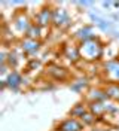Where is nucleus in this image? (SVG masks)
I'll return each mask as SVG.
<instances>
[{
    "mask_svg": "<svg viewBox=\"0 0 119 131\" xmlns=\"http://www.w3.org/2000/svg\"><path fill=\"white\" fill-rule=\"evenodd\" d=\"M52 131H54V130H52Z\"/></svg>",
    "mask_w": 119,
    "mask_h": 131,
    "instance_id": "obj_20",
    "label": "nucleus"
},
{
    "mask_svg": "<svg viewBox=\"0 0 119 131\" xmlns=\"http://www.w3.org/2000/svg\"><path fill=\"white\" fill-rule=\"evenodd\" d=\"M33 23L37 24L40 28H51L54 23V5L52 3L42 5L33 15Z\"/></svg>",
    "mask_w": 119,
    "mask_h": 131,
    "instance_id": "obj_4",
    "label": "nucleus"
},
{
    "mask_svg": "<svg viewBox=\"0 0 119 131\" xmlns=\"http://www.w3.org/2000/svg\"><path fill=\"white\" fill-rule=\"evenodd\" d=\"M98 119H100V118H97L94 113H91V112L88 110V112L83 115L82 118H80L79 121L83 124V127H85V128H92V127H95V125H97Z\"/></svg>",
    "mask_w": 119,
    "mask_h": 131,
    "instance_id": "obj_17",
    "label": "nucleus"
},
{
    "mask_svg": "<svg viewBox=\"0 0 119 131\" xmlns=\"http://www.w3.org/2000/svg\"><path fill=\"white\" fill-rule=\"evenodd\" d=\"M113 6H115V8H119V2H116V3H113Z\"/></svg>",
    "mask_w": 119,
    "mask_h": 131,
    "instance_id": "obj_19",
    "label": "nucleus"
},
{
    "mask_svg": "<svg viewBox=\"0 0 119 131\" xmlns=\"http://www.w3.org/2000/svg\"><path fill=\"white\" fill-rule=\"evenodd\" d=\"M71 24H73V19H71L70 12L66 8H61V6L54 5V23H52V27H54L55 30L64 31V30H67Z\"/></svg>",
    "mask_w": 119,
    "mask_h": 131,
    "instance_id": "obj_6",
    "label": "nucleus"
},
{
    "mask_svg": "<svg viewBox=\"0 0 119 131\" xmlns=\"http://www.w3.org/2000/svg\"><path fill=\"white\" fill-rule=\"evenodd\" d=\"M42 74L51 82H71V79H73L70 70L61 64H57V63L46 64L43 67Z\"/></svg>",
    "mask_w": 119,
    "mask_h": 131,
    "instance_id": "obj_3",
    "label": "nucleus"
},
{
    "mask_svg": "<svg viewBox=\"0 0 119 131\" xmlns=\"http://www.w3.org/2000/svg\"><path fill=\"white\" fill-rule=\"evenodd\" d=\"M88 109L91 113H94L97 118H104L106 116V104L103 103H86Z\"/></svg>",
    "mask_w": 119,
    "mask_h": 131,
    "instance_id": "obj_16",
    "label": "nucleus"
},
{
    "mask_svg": "<svg viewBox=\"0 0 119 131\" xmlns=\"http://www.w3.org/2000/svg\"><path fill=\"white\" fill-rule=\"evenodd\" d=\"M33 24V15H30L25 9H16L10 16V27L18 39H23L27 30Z\"/></svg>",
    "mask_w": 119,
    "mask_h": 131,
    "instance_id": "obj_2",
    "label": "nucleus"
},
{
    "mask_svg": "<svg viewBox=\"0 0 119 131\" xmlns=\"http://www.w3.org/2000/svg\"><path fill=\"white\" fill-rule=\"evenodd\" d=\"M104 90L109 100L119 103V85L118 83H104Z\"/></svg>",
    "mask_w": 119,
    "mask_h": 131,
    "instance_id": "obj_15",
    "label": "nucleus"
},
{
    "mask_svg": "<svg viewBox=\"0 0 119 131\" xmlns=\"http://www.w3.org/2000/svg\"><path fill=\"white\" fill-rule=\"evenodd\" d=\"M18 45H19V48L23 49V52L28 58H37L39 52L42 51L43 42H42V40H33V39L23 37V39H19Z\"/></svg>",
    "mask_w": 119,
    "mask_h": 131,
    "instance_id": "obj_8",
    "label": "nucleus"
},
{
    "mask_svg": "<svg viewBox=\"0 0 119 131\" xmlns=\"http://www.w3.org/2000/svg\"><path fill=\"white\" fill-rule=\"evenodd\" d=\"M71 91L78 92V94H85L91 86H89V82H88V78L86 76H80V78H76V79H71V82L69 83Z\"/></svg>",
    "mask_w": 119,
    "mask_h": 131,
    "instance_id": "obj_13",
    "label": "nucleus"
},
{
    "mask_svg": "<svg viewBox=\"0 0 119 131\" xmlns=\"http://www.w3.org/2000/svg\"><path fill=\"white\" fill-rule=\"evenodd\" d=\"M82 100L85 103H103V101H107L109 97L106 94V90H104V85H103V86H91L83 94Z\"/></svg>",
    "mask_w": 119,
    "mask_h": 131,
    "instance_id": "obj_10",
    "label": "nucleus"
},
{
    "mask_svg": "<svg viewBox=\"0 0 119 131\" xmlns=\"http://www.w3.org/2000/svg\"><path fill=\"white\" fill-rule=\"evenodd\" d=\"M106 48V42L100 37L79 43L80 58L85 63H103V54Z\"/></svg>",
    "mask_w": 119,
    "mask_h": 131,
    "instance_id": "obj_1",
    "label": "nucleus"
},
{
    "mask_svg": "<svg viewBox=\"0 0 119 131\" xmlns=\"http://www.w3.org/2000/svg\"><path fill=\"white\" fill-rule=\"evenodd\" d=\"M85 130L86 128L83 127V124L80 122L79 119L71 118V116L64 118L63 121H60L54 125V131H85Z\"/></svg>",
    "mask_w": 119,
    "mask_h": 131,
    "instance_id": "obj_9",
    "label": "nucleus"
},
{
    "mask_svg": "<svg viewBox=\"0 0 119 131\" xmlns=\"http://www.w3.org/2000/svg\"><path fill=\"white\" fill-rule=\"evenodd\" d=\"M88 110H89V109H88V104L82 100V101H79V103H76L74 106H71V109L69 110V116L76 118V119H80Z\"/></svg>",
    "mask_w": 119,
    "mask_h": 131,
    "instance_id": "obj_14",
    "label": "nucleus"
},
{
    "mask_svg": "<svg viewBox=\"0 0 119 131\" xmlns=\"http://www.w3.org/2000/svg\"><path fill=\"white\" fill-rule=\"evenodd\" d=\"M101 79L104 83H118L119 85V58L101 63Z\"/></svg>",
    "mask_w": 119,
    "mask_h": 131,
    "instance_id": "obj_5",
    "label": "nucleus"
},
{
    "mask_svg": "<svg viewBox=\"0 0 119 131\" xmlns=\"http://www.w3.org/2000/svg\"><path fill=\"white\" fill-rule=\"evenodd\" d=\"M110 5H112V3H109V2H103V6H104V8H107V9L110 8Z\"/></svg>",
    "mask_w": 119,
    "mask_h": 131,
    "instance_id": "obj_18",
    "label": "nucleus"
},
{
    "mask_svg": "<svg viewBox=\"0 0 119 131\" xmlns=\"http://www.w3.org/2000/svg\"><path fill=\"white\" fill-rule=\"evenodd\" d=\"M24 81H25V78H24V74L21 70H12L8 74V78L5 79L8 90L14 91V92L21 91V88L24 86Z\"/></svg>",
    "mask_w": 119,
    "mask_h": 131,
    "instance_id": "obj_11",
    "label": "nucleus"
},
{
    "mask_svg": "<svg viewBox=\"0 0 119 131\" xmlns=\"http://www.w3.org/2000/svg\"><path fill=\"white\" fill-rule=\"evenodd\" d=\"M95 37H98V36L95 34V28L92 27V25H89V24L82 25L79 30H76V31L73 33V36H71V39L76 40L78 43L91 40V39H95Z\"/></svg>",
    "mask_w": 119,
    "mask_h": 131,
    "instance_id": "obj_12",
    "label": "nucleus"
},
{
    "mask_svg": "<svg viewBox=\"0 0 119 131\" xmlns=\"http://www.w3.org/2000/svg\"><path fill=\"white\" fill-rule=\"evenodd\" d=\"M61 57L66 58L69 63L71 64H78L79 61H82L80 58V52H79V43L76 40L71 42H66V43H61Z\"/></svg>",
    "mask_w": 119,
    "mask_h": 131,
    "instance_id": "obj_7",
    "label": "nucleus"
}]
</instances>
